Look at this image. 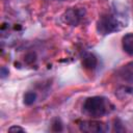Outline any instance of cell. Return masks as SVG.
Returning a JSON list of instances; mask_svg holds the SVG:
<instances>
[{
  "instance_id": "6da1fadb",
  "label": "cell",
  "mask_w": 133,
  "mask_h": 133,
  "mask_svg": "<svg viewBox=\"0 0 133 133\" xmlns=\"http://www.w3.org/2000/svg\"><path fill=\"white\" fill-rule=\"evenodd\" d=\"M126 26V22H124L123 17H121L117 12H110L103 15L97 22V31L102 34H110L115 31H119Z\"/></svg>"
},
{
  "instance_id": "8fae6325",
  "label": "cell",
  "mask_w": 133,
  "mask_h": 133,
  "mask_svg": "<svg viewBox=\"0 0 133 133\" xmlns=\"http://www.w3.org/2000/svg\"><path fill=\"white\" fill-rule=\"evenodd\" d=\"M8 131H9V132H24L25 130H24L22 127H20V126H11V127L8 129Z\"/></svg>"
},
{
  "instance_id": "4fadbf2b",
  "label": "cell",
  "mask_w": 133,
  "mask_h": 133,
  "mask_svg": "<svg viewBox=\"0 0 133 133\" xmlns=\"http://www.w3.org/2000/svg\"><path fill=\"white\" fill-rule=\"evenodd\" d=\"M127 92H130V94H133V87H130L127 89Z\"/></svg>"
},
{
  "instance_id": "52a82bcc",
  "label": "cell",
  "mask_w": 133,
  "mask_h": 133,
  "mask_svg": "<svg viewBox=\"0 0 133 133\" xmlns=\"http://www.w3.org/2000/svg\"><path fill=\"white\" fill-rule=\"evenodd\" d=\"M36 94L34 92V91H27L25 95H24V104L25 105H27V106H30V105H32L34 102H35V100H36Z\"/></svg>"
},
{
  "instance_id": "8992f818",
  "label": "cell",
  "mask_w": 133,
  "mask_h": 133,
  "mask_svg": "<svg viewBox=\"0 0 133 133\" xmlns=\"http://www.w3.org/2000/svg\"><path fill=\"white\" fill-rule=\"evenodd\" d=\"M122 46L127 54L133 56V33H127L123 36Z\"/></svg>"
},
{
  "instance_id": "3957f363",
  "label": "cell",
  "mask_w": 133,
  "mask_h": 133,
  "mask_svg": "<svg viewBox=\"0 0 133 133\" xmlns=\"http://www.w3.org/2000/svg\"><path fill=\"white\" fill-rule=\"evenodd\" d=\"M79 129L86 133H104L109 130V126L106 123L88 119V121H81L78 123Z\"/></svg>"
},
{
  "instance_id": "5b68a950",
  "label": "cell",
  "mask_w": 133,
  "mask_h": 133,
  "mask_svg": "<svg viewBox=\"0 0 133 133\" xmlns=\"http://www.w3.org/2000/svg\"><path fill=\"white\" fill-rule=\"evenodd\" d=\"M82 65L86 70H95L98 65V59L95 54L86 52L82 56Z\"/></svg>"
},
{
  "instance_id": "9c48e42d",
  "label": "cell",
  "mask_w": 133,
  "mask_h": 133,
  "mask_svg": "<svg viewBox=\"0 0 133 133\" xmlns=\"http://www.w3.org/2000/svg\"><path fill=\"white\" fill-rule=\"evenodd\" d=\"M124 71H125V73H124V76L125 77H127V76L133 77V63L126 65V68L124 69Z\"/></svg>"
},
{
  "instance_id": "7a4b0ae2",
  "label": "cell",
  "mask_w": 133,
  "mask_h": 133,
  "mask_svg": "<svg viewBox=\"0 0 133 133\" xmlns=\"http://www.w3.org/2000/svg\"><path fill=\"white\" fill-rule=\"evenodd\" d=\"M109 101H107L104 97L94 96L84 101L82 110L91 118H99L109 112Z\"/></svg>"
},
{
  "instance_id": "ba28073f",
  "label": "cell",
  "mask_w": 133,
  "mask_h": 133,
  "mask_svg": "<svg viewBox=\"0 0 133 133\" xmlns=\"http://www.w3.org/2000/svg\"><path fill=\"white\" fill-rule=\"evenodd\" d=\"M52 130L53 131H61L62 130V124L59 118H55L52 123Z\"/></svg>"
},
{
  "instance_id": "30bf717a",
  "label": "cell",
  "mask_w": 133,
  "mask_h": 133,
  "mask_svg": "<svg viewBox=\"0 0 133 133\" xmlns=\"http://www.w3.org/2000/svg\"><path fill=\"white\" fill-rule=\"evenodd\" d=\"M25 61L27 63H32L33 61H35V54L34 53H28L25 56Z\"/></svg>"
},
{
  "instance_id": "7c38bea8",
  "label": "cell",
  "mask_w": 133,
  "mask_h": 133,
  "mask_svg": "<svg viewBox=\"0 0 133 133\" xmlns=\"http://www.w3.org/2000/svg\"><path fill=\"white\" fill-rule=\"evenodd\" d=\"M8 75V70L5 68V66H2L1 68V78H4Z\"/></svg>"
},
{
  "instance_id": "277c9868",
  "label": "cell",
  "mask_w": 133,
  "mask_h": 133,
  "mask_svg": "<svg viewBox=\"0 0 133 133\" xmlns=\"http://www.w3.org/2000/svg\"><path fill=\"white\" fill-rule=\"evenodd\" d=\"M84 16H85V9L84 8L71 7L64 11L62 17H63V21L66 24H69L70 26H77L83 20Z\"/></svg>"
}]
</instances>
